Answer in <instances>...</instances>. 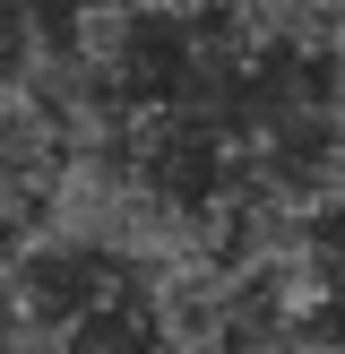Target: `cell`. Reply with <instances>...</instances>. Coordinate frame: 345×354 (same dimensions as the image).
<instances>
[{"mask_svg":"<svg viewBox=\"0 0 345 354\" xmlns=\"http://www.w3.org/2000/svg\"><path fill=\"white\" fill-rule=\"evenodd\" d=\"M0 303L9 328L52 354H155L164 311H155V277L121 251L112 234H26L0 259Z\"/></svg>","mask_w":345,"mask_h":354,"instance_id":"obj_1","label":"cell"},{"mask_svg":"<svg viewBox=\"0 0 345 354\" xmlns=\"http://www.w3.org/2000/svg\"><path fill=\"white\" fill-rule=\"evenodd\" d=\"M0 354H52V346H34V337H17V328H0Z\"/></svg>","mask_w":345,"mask_h":354,"instance_id":"obj_2","label":"cell"},{"mask_svg":"<svg viewBox=\"0 0 345 354\" xmlns=\"http://www.w3.org/2000/svg\"><path fill=\"white\" fill-rule=\"evenodd\" d=\"M190 354H224V346H190Z\"/></svg>","mask_w":345,"mask_h":354,"instance_id":"obj_3","label":"cell"}]
</instances>
